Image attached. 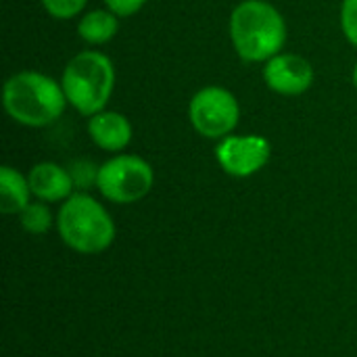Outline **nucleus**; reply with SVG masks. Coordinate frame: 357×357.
I'll use <instances>...</instances> for the list:
<instances>
[{
	"label": "nucleus",
	"mask_w": 357,
	"mask_h": 357,
	"mask_svg": "<svg viewBox=\"0 0 357 357\" xmlns=\"http://www.w3.org/2000/svg\"><path fill=\"white\" fill-rule=\"evenodd\" d=\"M67 169H69V176H71L73 186H75L77 190H88L90 186H96V182H98V172H100V167L94 165V163L88 161V159H77V161H73Z\"/></svg>",
	"instance_id": "nucleus-14"
},
{
	"label": "nucleus",
	"mask_w": 357,
	"mask_h": 357,
	"mask_svg": "<svg viewBox=\"0 0 357 357\" xmlns=\"http://www.w3.org/2000/svg\"><path fill=\"white\" fill-rule=\"evenodd\" d=\"M192 128L213 140H222L230 136V132L238 126L241 107L236 96L220 86H207L199 90L188 107Z\"/></svg>",
	"instance_id": "nucleus-6"
},
{
	"label": "nucleus",
	"mask_w": 357,
	"mask_h": 357,
	"mask_svg": "<svg viewBox=\"0 0 357 357\" xmlns=\"http://www.w3.org/2000/svg\"><path fill=\"white\" fill-rule=\"evenodd\" d=\"M215 159L226 174L247 178L270 161V142L264 136H226L215 146Z\"/></svg>",
	"instance_id": "nucleus-7"
},
{
	"label": "nucleus",
	"mask_w": 357,
	"mask_h": 357,
	"mask_svg": "<svg viewBox=\"0 0 357 357\" xmlns=\"http://www.w3.org/2000/svg\"><path fill=\"white\" fill-rule=\"evenodd\" d=\"M341 25L345 38L357 46V0H343L341 8Z\"/></svg>",
	"instance_id": "nucleus-16"
},
{
	"label": "nucleus",
	"mask_w": 357,
	"mask_h": 357,
	"mask_svg": "<svg viewBox=\"0 0 357 357\" xmlns=\"http://www.w3.org/2000/svg\"><path fill=\"white\" fill-rule=\"evenodd\" d=\"M117 29V15L111 10H90L77 23V33L88 44H105L113 40Z\"/></svg>",
	"instance_id": "nucleus-12"
},
{
	"label": "nucleus",
	"mask_w": 357,
	"mask_h": 357,
	"mask_svg": "<svg viewBox=\"0 0 357 357\" xmlns=\"http://www.w3.org/2000/svg\"><path fill=\"white\" fill-rule=\"evenodd\" d=\"M2 102L8 117L17 123L44 128L63 115L67 96L63 86L52 77L38 71H19L6 79Z\"/></svg>",
	"instance_id": "nucleus-2"
},
{
	"label": "nucleus",
	"mask_w": 357,
	"mask_h": 357,
	"mask_svg": "<svg viewBox=\"0 0 357 357\" xmlns=\"http://www.w3.org/2000/svg\"><path fill=\"white\" fill-rule=\"evenodd\" d=\"M29 182L10 165L0 167V211L6 215L21 213L29 205Z\"/></svg>",
	"instance_id": "nucleus-11"
},
{
	"label": "nucleus",
	"mask_w": 357,
	"mask_h": 357,
	"mask_svg": "<svg viewBox=\"0 0 357 357\" xmlns=\"http://www.w3.org/2000/svg\"><path fill=\"white\" fill-rule=\"evenodd\" d=\"M56 226L63 243L77 253H100L115 241L113 218L86 192H75L63 203Z\"/></svg>",
	"instance_id": "nucleus-4"
},
{
	"label": "nucleus",
	"mask_w": 357,
	"mask_h": 357,
	"mask_svg": "<svg viewBox=\"0 0 357 357\" xmlns=\"http://www.w3.org/2000/svg\"><path fill=\"white\" fill-rule=\"evenodd\" d=\"M155 182L153 167L136 155H117L100 165L98 190L105 199L128 205L144 199Z\"/></svg>",
	"instance_id": "nucleus-5"
},
{
	"label": "nucleus",
	"mask_w": 357,
	"mask_h": 357,
	"mask_svg": "<svg viewBox=\"0 0 357 357\" xmlns=\"http://www.w3.org/2000/svg\"><path fill=\"white\" fill-rule=\"evenodd\" d=\"M354 84H356V88H357V63H356V69H354Z\"/></svg>",
	"instance_id": "nucleus-18"
},
{
	"label": "nucleus",
	"mask_w": 357,
	"mask_h": 357,
	"mask_svg": "<svg viewBox=\"0 0 357 357\" xmlns=\"http://www.w3.org/2000/svg\"><path fill=\"white\" fill-rule=\"evenodd\" d=\"M230 38L247 63H268L287 42V23L266 0H243L230 15Z\"/></svg>",
	"instance_id": "nucleus-1"
},
{
	"label": "nucleus",
	"mask_w": 357,
	"mask_h": 357,
	"mask_svg": "<svg viewBox=\"0 0 357 357\" xmlns=\"http://www.w3.org/2000/svg\"><path fill=\"white\" fill-rule=\"evenodd\" d=\"M67 102L82 115H96L105 111L113 88H115V67L111 59L96 50H84L75 54L61 77Z\"/></svg>",
	"instance_id": "nucleus-3"
},
{
	"label": "nucleus",
	"mask_w": 357,
	"mask_h": 357,
	"mask_svg": "<svg viewBox=\"0 0 357 357\" xmlns=\"http://www.w3.org/2000/svg\"><path fill=\"white\" fill-rule=\"evenodd\" d=\"M88 0H42L46 13L54 19H71L77 17Z\"/></svg>",
	"instance_id": "nucleus-15"
},
{
	"label": "nucleus",
	"mask_w": 357,
	"mask_h": 357,
	"mask_svg": "<svg viewBox=\"0 0 357 357\" xmlns=\"http://www.w3.org/2000/svg\"><path fill=\"white\" fill-rule=\"evenodd\" d=\"M19 220H21V226L29 234H44V232L50 230V224H52L50 209L44 203H29L19 213Z\"/></svg>",
	"instance_id": "nucleus-13"
},
{
	"label": "nucleus",
	"mask_w": 357,
	"mask_h": 357,
	"mask_svg": "<svg viewBox=\"0 0 357 357\" xmlns=\"http://www.w3.org/2000/svg\"><path fill=\"white\" fill-rule=\"evenodd\" d=\"M27 182H29L31 195L46 203L67 201L75 188L69 176V169L50 161L33 165L27 174Z\"/></svg>",
	"instance_id": "nucleus-9"
},
{
	"label": "nucleus",
	"mask_w": 357,
	"mask_h": 357,
	"mask_svg": "<svg viewBox=\"0 0 357 357\" xmlns=\"http://www.w3.org/2000/svg\"><path fill=\"white\" fill-rule=\"evenodd\" d=\"M264 79L270 90L284 96H297L314 84V67L299 54H276L266 63Z\"/></svg>",
	"instance_id": "nucleus-8"
},
{
	"label": "nucleus",
	"mask_w": 357,
	"mask_h": 357,
	"mask_svg": "<svg viewBox=\"0 0 357 357\" xmlns=\"http://www.w3.org/2000/svg\"><path fill=\"white\" fill-rule=\"evenodd\" d=\"M146 0H105L107 8L111 13H115L117 17H130L134 13H138L144 6Z\"/></svg>",
	"instance_id": "nucleus-17"
},
{
	"label": "nucleus",
	"mask_w": 357,
	"mask_h": 357,
	"mask_svg": "<svg viewBox=\"0 0 357 357\" xmlns=\"http://www.w3.org/2000/svg\"><path fill=\"white\" fill-rule=\"evenodd\" d=\"M88 134L96 146L109 153L123 151L132 142V123L126 115L115 111H100L90 117Z\"/></svg>",
	"instance_id": "nucleus-10"
}]
</instances>
